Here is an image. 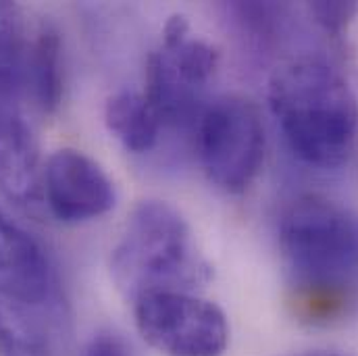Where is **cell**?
Wrapping results in <instances>:
<instances>
[{
  "instance_id": "obj_1",
  "label": "cell",
  "mask_w": 358,
  "mask_h": 356,
  "mask_svg": "<svg viewBox=\"0 0 358 356\" xmlns=\"http://www.w3.org/2000/svg\"><path fill=\"white\" fill-rule=\"evenodd\" d=\"M287 304L308 325H331L357 304L358 217L340 202L306 194L279 221Z\"/></svg>"
},
{
  "instance_id": "obj_2",
  "label": "cell",
  "mask_w": 358,
  "mask_h": 356,
  "mask_svg": "<svg viewBox=\"0 0 358 356\" xmlns=\"http://www.w3.org/2000/svg\"><path fill=\"white\" fill-rule=\"evenodd\" d=\"M268 106L302 163L336 169L348 161L357 140L358 104L329 63L310 55L281 63L268 80Z\"/></svg>"
},
{
  "instance_id": "obj_3",
  "label": "cell",
  "mask_w": 358,
  "mask_h": 356,
  "mask_svg": "<svg viewBox=\"0 0 358 356\" xmlns=\"http://www.w3.org/2000/svg\"><path fill=\"white\" fill-rule=\"evenodd\" d=\"M110 271L131 302L155 292L194 294L213 277L187 221L161 200H146L131 213L113 250Z\"/></svg>"
},
{
  "instance_id": "obj_4",
  "label": "cell",
  "mask_w": 358,
  "mask_h": 356,
  "mask_svg": "<svg viewBox=\"0 0 358 356\" xmlns=\"http://www.w3.org/2000/svg\"><path fill=\"white\" fill-rule=\"evenodd\" d=\"M196 142L206 176L225 192H244L263 167L265 127L248 98L221 96L204 104L196 119Z\"/></svg>"
},
{
  "instance_id": "obj_5",
  "label": "cell",
  "mask_w": 358,
  "mask_h": 356,
  "mask_svg": "<svg viewBox=\"0 0 358 356\" xmlns=\"http://www.w3.org/2000/svg\"><path fill=\"white\" fill-rule=\"evenodd\" d=\"M215 69L217 50L189 31L185 17L173 15L146 67L144 96L163 125H185L200 117L204 90Z\"/></svg>"
},
{
  "instance_id": "obj_6",
  "label": "cell",
  "mask_w": 358,
  "mask_h": 356,
  "mask_svg": "<svg viewBox=\"0 0 358 356\" xmlns=\"http://www.w3.org/2000/svg\"><path fill=\"white\" fill-rule=\"evenodd\" d=\"M142 338L165 356H221L229 342L225 313L189 292H155L134 300Z\"/></svg>"
},
{
  "instance_id": "obj_7",
  "label": "cell",
  "mask_w": 358,
  "mask_h": 356,
  "mask_svg": "<svg viewBox=\"0 0 358 356\" xmlns=\"http://www.w3.org/2000/svg\"><path fill=\"white\" fill-rule=\"evenodd\" d=\"M44 194L50 213L63 223H84L115 206V185L88 155L57 150L44 169Z\"/></svg>"
},
{
  "instance_id": "obj_8",
  "label": "cell",
  "mask_w": 358,
  "mask_h": 356,
  "mask_svg": "<svg viewBox=\"0 0 358 356\" xmlns=\"http://www.w3.org/2000/svg\"><path fill=\"white\" fill-rule=\"evenodd\" d=\"M0 304L52 308L59 304L55 273L42 246L0 208Z\"/></svg>"
},
{
  "instance_id": "obj_9",
  "label": "cell",
  "mask_w": 358,
  "mask_h": 356,
  "mask_svg": "<svg viewBox=\"0 0 358 356\" xmlns=\"http://www.w3.org/2000/svg\"><path fill=\"white\" fill-rule=\"evenodd\" d=\"M23 90L0 86V190L29 204L38 190V144L23 113Z\"/></svg>"
},
{
  "instance_id": "obj_10",
  "label": "cell",
  "mask_w": 358,
  "mask_h": 356,
  "mask_svg": "<svg viewBox=\"0 0 358 356\" xmlns=\"http://www.w3.org/2000/svg\"><path fill=\"white\" fill-rule=\"evenodd\" d=\"M63 40L52 23H42L31 40L27 38L23 57V88L34 104L50 115L63 100Z\"/></svg>"
},
{
  "instance_id": "obj_11",
  "label": "cell",
  "mask_w": 358,
  "mask_h": 356,
  "mask_svg": "<svg viewBox=\"0 0 358 356\" xmlns=\"http://www.w3.org/2000/svg\"><path fill=\"white\" fill-rule=\"evenodd\" d=\"M61 306L10 308L0 304V355L55 356Z\"/></svg>"
},
{
  "instance_id": "obj_12",
  "label": "cell",
  "mask_w": 358,
  "mask_h": 356,
  "mask_svg": "<svg viewBox=\"0 0 358 356\" xmlns=\"http://www.w3.org/2000/svg\"><path fill=\"white\" fill-rule=\"evenodd\" d=\"M104 121L110 134L131 152H148L157 146L163 123L140 92L123 90L113 94L104 106Z\"/></svg>"
},
{
  "instance_id": "obj_13",
  "label": "cell",
  "mask_w": 358,
  "mask_h": 356,
  "mask_svg": "<svg viewBox=\"0 0 358 356\" xmlns=\"http://www.w3.org/2000/svg\"><path fill=\"white\" fill-rule=\"evenodd\" d=\"M308 13L327 34L340 36L358 15V2H310Z\"/></svg>"
},
{
  "instance_id": "obj_14",
  "label": "cell",
  "mask_w": 358,
  "mask_h": 356,
  "mask_svg": "<svg viewBox=\"0 0 358 356\" xmlns=\"http://www.w3.org/2000/svg\"><path fill=\"white\" fill-rule=\"evenodd\" d=\"M82 356H131L125 342L115 334H98Z\"/></svg>"
},
{
  "instance_id": "obj_15",
  "label": "cell",
  "mask_w": 358,
  "mask_h": 356,
  "mask_svg": "<svg viewBox=\"0 0 358 356\" xmlns=\"http://www.w3.org/2000/svg\"><path fill=\"white\" fill-rule=\"evenodd\" d=\"M285 356H346V355L329 353V350H308V353H294V355H285Z\"/></svg>"
}]
</instances>
